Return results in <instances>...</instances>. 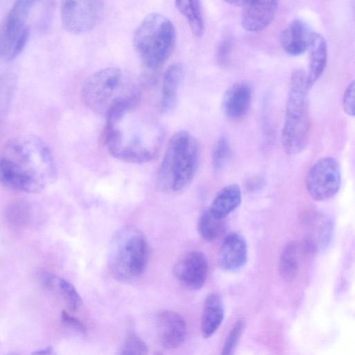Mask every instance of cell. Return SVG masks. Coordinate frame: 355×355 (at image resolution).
Returning a JSON list of instances; mask_svg holds the SVG:
<instances>
[{
	"instance_id": "obj_8",
	"label": "cell",
	"mask_w": 355,
	"mask_h": 355,
	"mask_svg": "<svg viewBox=\"0 0 355 355\" xmlns=\"http://www.w3.org/2000/svg\"><path fill=\"white\" fill-rule=\"evenodd\" d=\"M105 0H61L60 19L63 28L73 34L90 31L101 21Z\"/></svg>"
},
{
	"instance_id": "obj_3",
	"label": "cell",
	"mask_w": 355,
	"mask_h": 355,
	"mask_svg": "<svg viewBox=\"0 0 355 355\" xmlns=\"http://www.w3.org/2000/svg\"><path fill=\"white\" fill-rule=\"evenodd\" d=\"M200 146L196 139L180 131L169 140L157 173V186L165 192L180 191L190 184L196 173Z\"/></svg>"
},
{
	"instance_id": "obj_29",
	"label": "cell",
	"mask_w": 355,
	"mask_h": 355,
	"mask_svg": "<svg viewBox=\"0 0 355 355\" xmlns=\"http://www.w3.org/2000/svg\"><path fill=\"white\" fill-rule=\"evenodd\" d=\"M30 35V30L26 26L19 34L6 58V61L10 62L15 60L24 50L28 42Z\"/></svg>"
},
{
	"instance_id": "obj_18",
	"label": "cell",
	"mask_w": 355,
	"mask_h": 355,
	"mask_svg": "<svg viewBox=\"0 0 355 355\" xmlns=\"http://www.w3.org/2000/svg\"><path fill=\"white\" fill-rule=\"evenodd\" d=\"M184 75V67L180 62L171 64L165 71L160 100V109L162 112L168 113L175 107Z\"/></svg>"
},
{
	"instance_id": "obj_13",
	"label": "cell",
	"mask_w": 355,
	"mask_h": 355,
	"mask_svg": "<svg viewBox=\"0 0 355 355\" xmlns=\"http://www.w3.org/2000/svg\"><path fill=\"white\" fill-rule=\"evenodd\" d=\"M248 260V245L238 232L227 234L223 239L218 254L219 267L225 271H236L243 268Z\"/></svg>"
},
{
	"instance_id": "obj_2",
	"label": "cell",
	"mask_w": 355,
	"mask_h": 355,
	"mask_svg": "<svg viewBox=\"0 0 355 355\" xmlns=\"http://www.w3.org/2000/svg\"><path fill=\"white\" fill-rule=\"evenodd\" d=\"M136 104L123 101L114 105L106 114L105 141L109 153L127 162L141 164L153 159L163 141L159 128L149 119H136L130 112Z\"/></svg>"
},
{
	"instance_id": "obj_24",
	"label": "cell",
	"mask_w": 355,
	"mask_h": 355,
	"mask_svg": "<svg viewBox=\"0 0 355 355\" xmlns=\"http://www.w3.org/2000/svg\"><path fill=\"white\" fill-rule=\"evenodd\" d=\"M230 153V143L225 136H221L216 142L212 151V166L216 171L225 166Z\"/></svg>"
},
{
	"instance_id": "obj_16",
	"label": "cell",
	"mask_w": 355,
	"mask_h": 355,
	"mask_svg": "<svg viewBox=\"0 0 355 355\" xmlns=\"http://www.w3.org/2000/svg\"><path fill=\"white\" fill-rule=\"evenodd\" d=\"M312 33L306 22L295 19L282 32L279 37L281 46L290 55H302L308 49Z\"/></svg>"
},
{
	"instance_id": "obj_28",
	"label": "cell",
	"mask_w": 355,
	"mask_h": 355,
	"mask_svg": "<svg viewBox=\"0 0 355 355\" xmlns=\"http://www.w3.org/2000/svg\"><path fill=\"white\" fill-rule=\"evenodd\" d=\"M147 353V345L135 334H130L127 337L120 352L121 354H146Z\"/></svg>"
},
{
	"instance_id": "obj_10",
	"label": "cell",
	"mask_w": 355,
	"mask_h": 355,
	"mask_svg": "<svg viewBox=\"0 0 355 355\" xmlns=\"http://www.w3.org/2000/svg\"><path fill=\"white\" fill-rule=\"evenodd\" d=\"M38 0H15L0 28V56L4 60L19 34L27 26L26 21Z\"/></svg>"
},
{
	"instance_id": "obj_1",
	"label": "cell",
	"mask_w": 355,
	"mask_h": 355,
	"mask_svg": "<svg viewBox=\"0 0 355 355\" xmlns=\"http://www.w3.org/2000/svg\"><path fill=\"white\" fill-rule=\"evenodd\" d=\"M56 175L52 153L40 137H17L5 144L0 157V184L5 187L39 193Z\"/></svg>"
},
{
	"instance_id": "obj_5",
	"label": "cell",
	"mask_w": 355,
	"mask_h": 355,
	"mask_svg": "<svg viewBox=\"0 0 355 355\" xmlns=\"http://www.w3.org/2000/svg\"><path fill=\"white\" fill-rule=\"evenodd\" d=\"M148 258V243L138 228L125 226L113 236L108 253V265L113 277L131 282L144 272Z\"/></svg>"
},
{
	"instance_id": "obj_34",
	"label": "cell",
	"mask_w": 355,
	"mask_h": 355,
	"mask_svg": "<svg viewBox=\"0 0 355 355\" xmlns=\"http://www.w3.org/2000/svg\"><path fill=\"white\" fill-rule=\"evenodd\" d=\"M227 3L236 6H243L249 0H225Z\"/></svg>"
},
{
	"instance_id": "obj_19",
	"label": "cell",
	"mask_w": 355,
	"mask_h": 355,
	"mask_svg": "<svg viewBox=\"0 0 355 355\" xmlns=\"http://www.w3.org/2000/svg\"><path fill=\"white\" fill-rule=\"evenodd\" d=\"M224 318L225 308L220 295L217 293H209L205 298L201 317L203 337H211L222 324Z\"/></svg>"
},
{
	"instance_id": "obj_31",
	"label": "cell",
	"mask_w": 355,
	"mask_h": 355,
	"mask_svg": "<svg viewBox=\"0 0 355 355\" xmlns=\"http://www.w3.org/2000/svg\"><path fill=\"white\" fill-rule=\"evenodd\" d=\"M61 319L63 324L73 331L78 333L85 332V325L78 318L71 315L67 311H62Z\"/></svg>"
},
{
	"instance_id": "obj_26",
	"label": "cell",
	"mask_w": 355,
	"mask_h": 355,
	"mask_svg": "<svg viewBox=\"0 0 355 355\" xmlns=\"http://www.w3.org/2000/svg\"><path fill=\"white\" fill-rule=\"evenodd\" d=\"M31 207L23 200H17L8 207L7 217L9 221L15 225H23L30 218Z\"/></svg>"
},
{
	"instance_id": "obj_9",
	"label": "cell",
	"mask_w": 355,
	"mask_h": 355,
	"mask_svg": "<svg viewBox=\"0 0 355 355\" xmlns=\"http://www.w3.org/2000/svg\"><path fill=\"white\" fill-rule=\"evenodd\" d=\"M342 182L338 161L329 156L317 160L309 168L305 185L309 195L316 201H325L339 191Z\"/></svg>"
},
{
	"instance_id": "obj_32",
	"label": "cell",
	"mask_w": 355,
	"mask_h": 355,
	"mask_svg": "<svg viewBox=\"0 0 355 355\" xmlns=\"http://www.w3.org/2000/svg\"><path fill=\"white\" fill-rule=\"evenodd\" d=\"M42 283L44 287L50 288H52L55 283V276L51 273H43L41 276Z\"/></svg>"
},
{
	"instance_id": "obj_14",
	"label": "cell",
	"mask_w": 355,
	"mask_h": 355,
	"mask_svg": "<svg viewBox=\"0 0 355 355\" xmlns=\"http://www.w3.org/2000/svg\"><path fill=\"white\" fill-rule=\"evenodd\" d=\"M157 330L159 340L166 349L180 347L184 341L187 325L183 318L172 311H164L157 317Z\"/></svg>"
},
{
	"instance_id": "obj_30",
	"label": "cell",
	"mask_w": 355,
	"mask_h": 355,
	"mask_svg": "<svg viewBox=\"0 0 355 355\" xmlns=\"http://www.w3.org/2000/svg\"><path fill=\"white\" fill-rule=\"evenodd\" d=\"M354 98L355 84L354 81L353 80L348 85V86L345 89L342 99V105L343 110L347 114L352 116H354Z\"/></svg>"
},
{
	"instance_id": "obj_25",
	"label": "cell",
	"mask_w": 355,
	"mask_h": 355,
	"mask_svg": "<svg viewBox=\"0 0 355 355\" xmlns=\"http://www.w3.org/2000/svg\"><path fill=\"white\" fill-rule=\"evenodd\" d=\"M58 285L68 307L76 311L83 304V300L74 286L64 279H59Z\"/></svg>"
},
{
	"instance_id": "obj_22",
	"label": "cell",
	"mask_w": 355,
	"mask_h": 355,
	"mask_svg": "<svg viewBox=\"0 0 355 355\" xmlns=\"http://www.w3.org/2000/svg\"><path fill=\"white\" fill-rule=\"evenodd\" d=\"M300 268L299 247L297 243H288L280 255L278 271L285 282L293 281L297 275Z\"/></svg>"
},
{
	"instance_id": "obj_21",
	"label": "cell",
	"mask_w": 355,
	"mask_h": 355,
	"mask_svg": "<svg viewBox=\"0 0 355 355\" xmlns=\"http://www.w3.org/2000/svg\"><path fill=\"white\" fill-rule=\"evenodd\" d=\"M175 6L187 20L193 34L201 37L205 31L201 0H175Z\"/></svg>"
},
{
	"instance_id": "obj_6",
	"label": "cell",
	"mask_w": 355,
	"mask_h": 355,
	"mask_svg": "<svg viewBox=\"0 0 355 355\" xmlns=\"http://www.w3.org/2000/svg\"><path fill=\"white\" fill-rule=\"evenodd\" d=\"M176 32L166 17L153 12L147 15L135 32V49L148 69L159 68L170 57L175 44Z\"/></svg>"
},
{
	"instance_id": "obj_23",
	"label": "cell",
	"mask_w": 355,
	"mask_h": 355,
	"mask_svg": "<svg viewBox=\"0 0 355 355\" xmlns=\"http://www.w3.org/2000/svg\"><path fill=\"white\" fill-rule=\"evenodd\" d=\"M197 229L200 236L207 242L219 239L226 231L225 219L214 217L207 209L200 216Z\"/></svg>"
},
{
	"instance_id": "obj_12",
	"label": "cell",
	"mask_w": 355,
	"mask_h": 355,
	"mask_svg": "<svg viewBox=\"0 0 355 355\" xmlns=\"http://www.w3.org/2000/svg\"><path fill=\"white\" fill-rule=\"evenodd\" d=\"M279 0H249L243 6L241 25L250 32H258L266 28L277 12Z\"/></svg>"
},
{
	"instance_id": "obj_7",
	"label": "cell",
	"mask_w": 355,
	"mask_h": 355,
	"mask_svg": "<svg viewBox=\"0 0 355 355\" xmlns=\"http://www.w3.org/2000/svg\"><path fill=\"white\" fill-rule=\"evenodd\" d=\"M139 95V90L125 82L117 67H107L94 72L84 83L81 98L95 113L106 115L118 102Z\"/></svg>"
},
{
	"instance_id": "obj_27",
	"label": "cell",
	"mask_w": 355,
	"mask_h": 355,
	"mask_svg": "<svg viewBox=\"0 0 355 355\" xmlns=\"http://www.w3.org/2000/svg\"><path fill=\"white\" fill-rule=\"evenodd\" d=\"M245 323L242 319L236 321L227 335L222 349L221 354H232L236 348L242 335Z\"/></svg>"
},
{
	"instance_id": "obj_20",
	"label": "cell",
	"mask_w": 355,
	"mask_h": 355,
	"mask_svg": "<svg viewBox=\"0 0 355 355\" xmlns=\"http://www.w3.org/2000/svg\"><path fill=\"white\" fill-rule=\"evenodd\" d=\"M241 200L240 187L235 183L230 184L217 193L208 210L214 217L225 219L239 207Z\"/></svg>"
},
{
	"instance_id": "obj_15",
	"label": "cell",
	"mask_w": 355,
	"mask_h": 355,
	"mask_svg": "<svg viewBox=\"0 0 355 355\" xmlns=\"http://www.w3.org/2000/svg\"><path fill=\"white\" fill-rule=\"evenodd\" d=\"M251 86L245 82L236 83L225 92L221 107L225 116L232 120L243 118L248 112L252 101Z\"/></svg>"
},
{
	"instance_id": "obj_17",
	"label": "cell",
	"mask_w": 355,
	"mask_h": 355,
	"mask_svg": "<svg viewBox=\"0 0 355 355\" xmlns=\"http://www.w3.org/2000/svg\"><path fill=\"white\" fill-rule=\"evenodd\" d=\"M309 67L306 73L307 87L310 89L322 74L327 64V46L324 38L313 32L308 47Z\"/></svg>"
},
{
	"instance_id": "obj_11",
	"label": "cell",
	"mask_w": 355,
	"mask_h": 355,
	"mask_svg": "<svg viewBox=\"0 0 355 355\" xmlns=\"http://www.w3.org/2000/svg\"><path fill=\"white\" fill-rule=\"evenodd\" d=\"M176 279L191 290H199L205 284L208 273V261L205 254L198 250L189 252L175 265Z\"/></svg>"
},
{
	"instance_id": "obj_4",
	"label": "cell",
	"mask_w": 355,
	"mask_h": 355,
	"mask_svg": "<svg viewBox=\"0 0 355 355\" xmlns=\"http://www.w3.org/2000/svg\"><path fill=\"white\" fill-rule=\"evenodd\" d=\"M306 73L293 71L289 81L281 143L288 155L301 153L306 146L311 130Z\"/></svg>"
},
{
	"instance_id": "obj_33",
	"label": "cell",
	"mask_w": 355,
	"mask_h": 355,
	"mask_svg": "<svg viewBox=\"0 0 355 355\" xmlns=\"http://www.w3.org/2000/svg\"><path fill=\"white\" fill-rule=\"evenodd\" d=\"M32 354H48V355H50V354H54L53 352V349L51 346H49L46 348H44V349H38L35 352H33Z\"/></svg>"
}]
</instances>
